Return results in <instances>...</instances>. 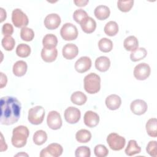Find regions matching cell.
I'll return each instance as SVG.
<instances>
[{
  "mask_svg": "<svg viewBox=\"0 0 157 157\" xmlns=\"http://www.w3.org/2000/svg\"><path fill=\"white\" fill-rule=\"evenodd\" d=\"M21 104L14 97L4 96L1 99V124L11 125L17 123L20 117Z\"/></svg>",
  "mask_w": 157,
  "mask_h": 157,
  "instance_id": "1",
  "label": "cell"
},
{
  "mask_svg": "<svg viewBox=\"0 0 157 157\" xmlns=\"http://www.w3.org/2000/svg\"><path fill=\"white\" fill-rule=\"evenodd\" d=\"M29 131L26 126L23 125L18 126L13 129L11 139L12 144L16 148L23 147L27 142Z\"/></svg>",
  "mask_w": 157,
  "mask_h": 157,
  "instance_id": "2",
  "label": "cell"
},
{
  "mask_svg": "<svg viewBox=\"0 0 157 157\" xmlns=\"http://www.w3.org/2000/svg\"><path fill=\"white\" fill-rule=\"evenodd\" d=\"M101 88V78L96 73H90L84 78V89L89 94H95Z\"/></svg>",
  "mask_w": 157,
  "mask_h": 157,
  "instance_id": "3",
  "label": "cell"
},
{
  "mask_svg": "<svg viewBox=\"0 0 157 157\" xmlns=\"http://www.w3.org/2000/svg\"><path fill=\"white\" fill-rule=\"evenodd\" d=\"M45 116V109L43 107L37 105L31 108L28 111V119L29 123L38 125L42 123Z\"/></svg>",
  "mask_w": 157,
  "mask_h": 157,
  "instance_id": "4",
  "label": "cell"
},
{
  "mask_svg": "<svg viewBox=\"0 0 157 157\" xmlns=\"http://www.w3.org/2000/svg\"><path fill=\"white\" fill-rule=\"evenodd\" d=\"M107 142L109 147L114 151H119L123 149L126 144L125 139L117 133L112 132L108 135Z\"/></svg>",
  "mask_w": 157,
  "mask_h": 157,
  "instance_id": "5",
  "label": "cell"
},
{
  "mask_svg": "<svg viewBox=\"0 0 157 157\" xmlns=\"http://www.w3.org/2000/svg\"><path fill=\"white\" fill-rule=\"evenodd\" d=\"M60 34L65 40H73L76 39L78 36V30L72 23H66L61 28Z\"/></svg>",
  "mask_w": 157,
  "mask_h": 157,
  "instance_id": "6",
  "label": "cell"
},
{
  "mask_svg": "<svg viewBox=\"0 0 157 157\" xmlns=\"http://www.w3.org/2000/svg\"><path fill=\"white\" fill-rule=\"evenodd\" d=\"M12 21L17 28H24L29 23V19L27 15L20 9H15L12 13Z\"/></svg>",
  "mask_w": 157,
  "mask_h": 157,
  "instance_id": "7",
  "label": "cell"
},
{
  "mask_svg": "<svg viewBox=\"0 0 157 157\" xmlns=\"http://www.w3.org/2000/svg\"><path fill=\"white\" fill-rule=\"evenodd\" d=\"M63 148L57 143L49 144L46 148H43L40 153V157H58L63 153Z\"/></svg>",
  "mask_w": 157,
  "mask_h": 157,
  "instance_id": "8",
  "label": "cell"
},
{
  "mask_svg": "<svg viewBox=\"0 0 157 157\" xmlns=\"http://www.w3.org/2000/svg\"><path fill=\"white\" fill-rule=\"evenodd\" d=\"M151 69L150 66L145 63L138 64L134 69L133 74L134 77L139 80H144L150 75Z\"/></svg>",
  "mask_w": 157,
  "mask_h": 157,
  "instance_id": "9",
  "label": "cell"
},
{
  "mask_svg": "<svg viewBox=\"0 0 157 157\" xmlns=\"http://www.w3.org/2000/svg\"><path fill=\"white\" fill-rule=\"evenodd\" d=\"M47 123L48 126L53 130L59 129L62 126V120L60 114L55 111H50L47 117Z\"/></svg>",
  "mask_w": 157,
  "mask_h": 157,
  "instance_id": "10",
  "label": "cell"
},
{
  "mask_svg": "<svg viewBox=\"0 0 157 157\" xmlns=\"http://www.w3.org/2000/svg\"><path fill=\"white\" fill-rule=\"evenodd\" d=\"M65 120L69 124H75L77 123L81 116L80 111L75 107H69L67 108L64 113Z\"/></svg>",
  "mask_w": 157,
  "mask_h": 157,
  "instance_id": "11",
  "label": "cell"
},
{
  "mask_svg": "<svg viewBox=\"0 0 157 157\" xmlns=\"http://www.w3.org/2000/svg\"><path fill=\"white\" fill-rule=\"evenodd\" d=\"M147 104L142 99H136L133 101L130 105L131 112L137 115L144 114L147 110Z\"/></svg>",
  "mask_w": 157,
  "mask_h": 157,
  "instance_id": "12",
  "label": "cell"
},
{
  "mask_svg": "<svg viewBox=\"0 0 157 157\" xmlns=\"http://www.w3.org/2000/svg\"><path fill=\"white\" fill-rule=\"evenodd\" d=\"M61 21V18L59 15L56 13H50L45 17L44 20V25L47 29L53 30L58 28Z\"/></svg>",
  "mask_w": 157,
  "mask_h": 157,
  "instance_id": "13",
  "label": "cell"
},
{
  "mask_svg": "<svg viewBox=\"0 0 157 157\" xmlns=\"http://www.w3.org/2000/svg\"><path fill=\"white\" fill-rule=\"evenodd\" d=\"M91 67V60L88 56L80 57L75 63L74 67L77 72L83 73L88 71Z\"/></svg>",
  "mask_w": 157,
  "mask_h": 157,
  "instance_id": "14",
  "label": "cell"
},
{
  "mask_svg": "<svg viewBox=\"0 0 157 157\" xmlns=\"http://www.w3.org/2000/svg\"><path fill=\"white\" fill-rule=\"evenodd\" d=\"M85 124L89 128L96 126L99 122V117L98 113L91 110L86 111L83 117Z\"/></svg>",
  "mask_w": 157,
  "mask_h": 157,
  "instance_id": "15",
  "label": "cell"
},
{
  "mask_svg": "<svg viewBox=\"0 0 157 157\" xmlns=\"http://www.w3.org/2000/svg\"><path fill=\"white\" fill-rule=\"evenodd\" d=\"M78 53V49L76 45L74 44H66L62 50V54L64 58L67 59H72L75 58Z\"/></svg>",
  "mask_w": 157,
  "mask_h": 157,
  "instance_id": "16",
  "label": "cell"
},
{
  "mask_svg": "<svg viewBox=\"0 0 157 157\" xmlns=\"http://www.w3.org/2000/svg\"><path fill=\"white\" fill-rule=\"evenodd\" d=\"M105 102L107 107L109 109L115 110L120 107L121 104V99L119 96L113 94L108 96L106 98Z\"/></svg>",
  "mask_w": 157,
  "mask_h": 157,
  "instance_id": "17",
  "label": "cell"
},
{
  "mask_svg": "<svg viewBox=\"0 0 157 157\" xmlns=\"http://www.w3.org/2000/svg\"><path fill=\"white\" fill-rule=\"evenodd\" d=\"M58 56V50L56 48H46L43 47L41 51L42 59L47 63L54 61Z\"/></svg>",
  "mask_w": 157,
  "mask_h": 157,
  "instance_id": "18",
  "label": "cell"
},
{
  "mask_svg": "<svg viewBox=\"0 0 157 157\" xmlns=\"http://www.w3.org/2000/svg\"><path fill=\"white\" fill-rule=\"evenodd\" d=\"M110 66V61L107 56H99L95 61V67L100 72L107 71L109 69Z\"/></svg>",
  "mask_w": 157,
  "mask_h": 157,
  "instance_id": "19",
  "label": "cell"
},
{
  "mask_svg": "<svg viewBox=\"0 0 157 157\" xmlns=\"http://www.w3.org/2000/svg\"><path fill=\"white\" fill-rule=\"evenodd\" d=\"M110 9L107 6L104 5L97 6L94 11V14L96 18L99 20H104L108 18L110 16Z\"/></svg>",
  "mask_w": 157,
  "mask_h": 157,
  "instance_id": "20",
  "label": "cell"
},
{
  "mask_svg": "<svg viewBox=\"0 0 157 157\" xmlns=\"http://www.w3.org/2000/svg\"><path fill=\"white\" fill-rule=\"evenodd\" d=\"M27 68L28 66L25 61L23 60L18 61L13 66V73L17 77L23 76L27 71Z\"/></svg>",
  "mask_w": 157,
  "mask_h": 157,
  "instance_id": "21",
  "label": "cell"
},
{
  "mask_svg": "<svg viewBox=\"0 0 157 157\" xmlns=\"http://www.w3.org/2000/svg\"><path fill=\"white\" fill-rule=\"evenodd\" d=\"M80 26L84 33L90 34L95 31L96 28V22L93 18L88 17L80 24Z\"/></svg>",
  "mask_w": 157,
  "mask_h": 157,
  "instance_id": "22",
  "label": "cell"
},
{
  "mask_svg": "<svg viewBox=\"0 0 157 157\" xmlns=\"http://www.w3.org/2000/svg\"><path fill=\"white\" fill-rule=\"evenodd\" d=\"M58 44V39L56 36L53 34H46L42 40V45L44 48H56Z\"/></svg>",
  "mask_w": 157,
  "mask_h": 157,
  "instance_id": "23",
  "label": "cell"
},
{
  "mask_svg": "<svg viewBox=\"0 0 157 157\" xmlns=\"http://www.w3.org/2000/svg\"><path fill=\"white\" fill-rule=\"evenodd\" d=\"M123 46L127 51L132 52L138 48V40L136 37L134 36H129L124 39L123 42Z\"/></svg>",
  "mask_w": 157,
  "mask_h": 157,
  "instance_id": "24",
  "label": "cell"
},
{
  "mask_svg": "<svg viewBox=\"0 0 157 157\" xmlns=\"http://www.w3.org/2000/svg\"><path fill=\"white\" fill-rule=\"evenodd\" d=\"M146 131L148 136L152 137L157 136V120L156 118L149 119L145 126Z\"/></svg>",
  "mask_w": 157,
  "mask_h": 157,
  "instance_id": "25",
  "label": "cell"
},
{
  "mask_svg": "<svg viewBox=\"0 0 157 157\" xmlns=\"http://www.w3.org/2000/svg\"><path fill=\"white\" fill-rule=\"evenodd\" d=\"M140 151L141 148L138 145L137 142L135 140H130L128 142L127 147L124 150L126 155L129 156L138 154Z\"/></svg>",
  "mask_w": 157,
  "mask_h": 157,
  "instance_id": "26",
  "label": "cell"
},
{
  "mask_svg": "<svg viewBox=\"0 0 157 157\" xmlns=\"http://www.w3.org/2000/svg\"><path fill=\"white\" fill-rule=\"evenodd\" d=\"M71 101L74 104L78 105H83L87 101V96L82 91H75L71 96Z\"/></svg>",
  "mask_w": 157,
  "mask_h": 157,
  "instance_id": "27",
  "label": "cell"
},
{
  "mask_svg": "<svg viewBox=\"0 0 157 157\" xmlns=\"http://www.w3.org/2000/svg\"><path fill=\"white\" fill-rule=\"evenodd\" d=\"M147 52L145 48H137L135 50L131 52L130 54V59L133 62H136L143 59L147 56Z\"/></svg>",
  "mask_w": 157,
  "mask_h": 157,
  "instance_id": "28",
  "label": "cell"
},
{
  "mask_svg": "<svg viewBox=\"0 0 157 157\" xmlns=\"http://www.w3.org/2000/svg\"><path fill=\"white\" fill-rule=\"evenodd\" d=\"M91 132L88 130L85 129L78 131L75 134V139L80 143H87L91 140Z\"/></svg>",
  "mask_w": 157,
  "mask_h": 157,
  "instance_id": "29",
  "label": "cell"
},
{
  "mask_svg": "<svg viewBox=\"0 0 157 157\" xmlns=\"http://www.w3.org/2000/svg\"><path fill=\"white\" fill-rule=\"evenodd\" d=\"M104 33L109 36H114L118 32V25L114 21H110L106 23L104 28Z\"/></svg>",
  "mask_w": 157,
  "mask_h": 157,
  "instance_id": "30",
  "label": "cell"
},
{
  "mask_svg": "<svg viewBox=\"0 0 157 157\" xmlns=\"http://www.w3.org/2000/svg\"><path fill=\"white\" fill-rule=\"evenodd\" d=\"M98 47L99 50L104 53H108L113 48V43L111 40L104 37L99 40L98 42Z\"/></svg>",
  "mask_w": 157,
  "mask_h": 157,
  "instance_id": "31",
  "label": "cell"
},
{
  "mask_svg": "<svg viewBox=\"0 0 157 157\" xmlns=\"http://www.w3.org/2000/svg\"><path fill=\"white\" fill-rule=\"evenodd\" d=\"M47 140V134L43 130L36 131L33 135V142L37 145L44 144Z\"/></svg>",
  "mask_w": 157,
  "mask_h": 157,
  "instance_id": "32",
  "label": "cell"
},
{
  "mask_svg": "<svg viewBox=\"0 0 157 157\" xmlns=\"http://www.w3.org/2000/svg\"><path fill=\"white\" fill-rule=\"evenodd\" d=\"M31 53L30 47L25 44H19L16 48V54L21 58H26Z\"/></svg>",
  "mask_w": 157,
  "mask_h": 157,
  "instance_id": "33",
  "label": "cell"
},
{
  "mask_svg": "<svg viewBox=\"0 0 157 157\" xmlns=\"http://www.w3.org/2000/svg\"><path fill=\"white\" fill-rule=\"evenodd\" d=\"M1 44L6 50L11 51L15 47V41L11 36H6L2 38Z\"/></svg>",
  "mask_w": 157,
  "mask_h": 157,
  "instance_id": "34",
  "label": "cell"
},
{
  "mask_svg": "<svg viewBox=\"0 0 157 157\" xmlns=\"http://www.w3.org/2000/svg\"><path fill=\"white\" fill-rule=\"evenodd\" d=\"M20 37L22 40L26 42H29L34 39V33L31 28L24 27L21 29Z\"/></svg>",
  "mask_w": 157,
  "mask_h": 157,
  "instance_id": "35",
  "label": "cell"
},
{
  "mask_svg": "<svg viewBox=\"0 0 157 157\" xmlns=\"http://www.w3.org/2000/svg\"><path fill=\"white\" fill-rule=\"evenodd\" d=\"M134 4L133 0L129 1H118L117 2V7L118 9L123 12H128L130 11Z\"/></svg>",
  "mask_w": 157,
  "mask_h": 157,
  "instance_id": "36",
  "label": "cell"
},
{
  "mask_svg": "<svg viewBox=\"0 0 157 157\" xmlns=\"http://www.w3.org/2000/svg\"><path fill=\"white\" fill-rule=\"evenodd\" d=\"M88 17V16L86 12L83 9H77L73 13L74 20L80 25Z\"/></svg>",
  "mask_w": 157,
  "mask_h": 157,
  "instance_id": "37",
  "label": "cell"
},
{
  "mask_svg": "<svg viewBox=\"0 0 157 157\" xmlns=\"http://www.w3.org/2000/svg\"><path fill=\"white\" fill-rule=\"evenodd\" d=\"M94 153L97 157H105L109 154V150L105 145L98 144L94 147Z\"/></svg>",
  "mask_w": 157,
  "mask_h": 157,
  "instance_id": "38",
  "label": "cell"
},
{
  "mask_svg": "<svg viewBox=\"0 0 157 157\" xmlns=\"http://www.w3.org/2000/svg\"><path fill=\"white\" fill-rule=\"evenodd\" d=\"M75 156L76 157H90L91 156V150L86 146H80L75 150Z\"/></svg>",
  "mask_w": 157,
  "mask_h": 157,
  "instance_id": "39",
  "label": "cell"
},
{
  "mask_svg": "<svg viewBox=\"0 0 157 157\" xmlns=\"http://www.w3.org/2000/svg\"><path fill=\"white\" fill-rule=\"evenodd\" d=\"M156 146H157V143L156 140H151L147 144L146 147V150H147V152L151 156H153V157L156 156V154H157Z\"/></svg>",
  "mask_w": 157,
  "mask_h": 157,
  "instance_id": "40",
  "label": "cell"
},
{
  "mask_svg": "<svg viewBox=\"0 0 157 157\" xmlns=\"http://www.w3.org/2000/svg\"><path fill=\"white\" fill-rule=\"evenodd\" d=\"M13 33V28L10 23H5L2 27V33L4 36H11Z\"/></svg>",
  "mask_w": 157,
  "mask_h": 157,
  "instance_id": "41",
  "label": "cell"
},
{
  "mask_svg": "<svg viewBox=\"0 0 157 157\" xmlns=\"http://www.w3.org/2000/svg\"><path fill=\"white\" fill-rule=\"evenodd\" d=\"M0 74H1V86H0V88H2L7 84V76L6 75H4L2 72H1Z\"/></svg>",
  "mask_w": 157,
  "mask_h": 157,
  "instance_id": "42",
  "label": "cell"
},
{
  "mask_svg": "<svg viewBox=\"0 0 157 157\" xmlns=\"http://www.w3.org/2000/svg\"><path fill=\"white\" fill-rule=\"evenodd\" d=\"M74 2L75 3V4L77 6L84 7L89 2V1H88V0H78V1H74Z\"/></svg>",
  "mask_w": 157,
  "mask_h": 157,
  "instance_id": "43",
  "label": "cell"
},
{
  "mask_svg": "<svg viewBox=\"0 0 157 157\" xmlns=\"http://www.w3.org/2000/svg\"><path fill=\"white\" fill-rule=\"evenodd\" d=\"M1 151H6L7 149V145L6 144V142L4 141V138H3V136H2V133H1Z\"/></svg>",
  "mask_w": 157,
  "mask_h": 157,
  "instance_id": "44",
  "label": "cell"
},
{
  "mask_svg": "<svg viewBox=\"0 0 157 157\" xmlns=\"http://www.w3.org/2000/svg\"><path fill=\"white\" fill-rule=\"evenodd\" d=\"M0 11H1V20L0 22L2 23L4 20H6L7 15H6V12L4 10L3 8H0Z\"/></svg>",
  "mask_w": 157,
  "mask_h": 157,
  "instance_id": "45",
  "label": "cell"
}]
</instances>
